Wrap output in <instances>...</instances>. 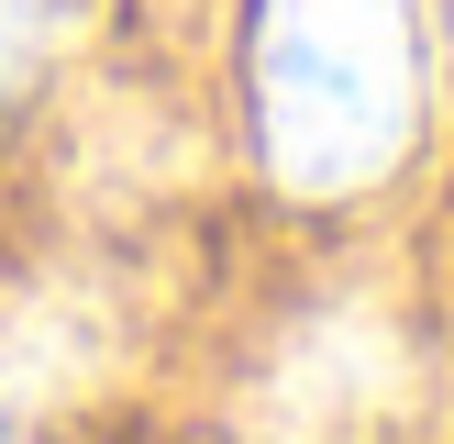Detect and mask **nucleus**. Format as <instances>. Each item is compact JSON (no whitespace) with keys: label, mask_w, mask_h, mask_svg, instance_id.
<instances>
[{"label":"nucleus","mask_w":454,"mask_h":444,"mask_svg":"<svg viewBox=\"0 0 454 444\" xmlns=\"http://www.w3.org/2000/svg\"><path fill=\"white\" fill-rule=\"evenodd\" d=\"M255 133L288 189H366L421 133L411 0H255Z\"/></svg>","instance_id":"nucleus-1"},{"label":"nucleus","mask_w":454,"mask_h":444,"mask_svg":"<svg viewBox=\"0 0 454 444\" xmlns=\"http://www.w3.org/2000/svg\"><path fill=\"white\" fill-rule=\"evenodd\" d=\"M89 0H0V111L22 100V89L44 78V67L67 56V34H78Z\"/></svg>","instance_id":"nucleus-3"},{"label":"nucleus","mask_w":454,"mask_h":444,"mask_svg":"<svg viewBox=\"0 0 454 444\" xmlns=\"http://www.w3.org/2000/svg\"><path fill=\"white\" fill-rule=\"evenodd\" d=\"M411 400V355L377 300H333L266 367V444H377Z\"/></svg>","instance_id":"nucleus-2"},{"label":"nucleus","mask_w":454,"mask_h":444,"mask_svg":"<svg viewBox=\"0 0 454 444\" xmlns=\"http://www.w3.org/2000/svg\"><path fill=\"white\" fill-rule=\"evenodd\" d=\"M0 444H22V411H12V400H0Z\"/></svg>","instance_id":"nucleus-4"}]
</instances>
